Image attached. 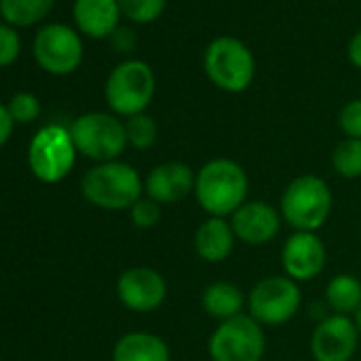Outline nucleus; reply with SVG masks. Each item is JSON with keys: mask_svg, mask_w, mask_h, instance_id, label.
<instances>
[{"mask_svg": "<svg viewBox=\"0 0 361 361\" xmlns=\"http://www.w3.org/2000/svg\"><path fill=\"white\" fill-rule=\"evenodd\" d=\"M359 329L355 319L346 314H329L319 321L310 336V353L314 361H350L357 353Z\"/></svg>", "mask_w": 361, "mask_h": 361, "instance_id": "9b49d317", "label": "nucleus"}, {"mask_svg": "<svg viewBox=\"0 0 361 361\" xmlns=\"http://www.w3.org/2000/svg\"><path fill=\"white\" fill-rule=\"evenodd\" d=\"M73 16L81 32L104 39L119 28L121 9L117 0H75Z\"/></svg>", "mask_w": 361, "mask_h": 361, "instance_id": "f3484780", "label": "nucleus"}, {"mask_svg": "<svg viewBox=\"0 0 361 361\" xmlns=\"http://www.w3.org/2000/svg\"><path fill=\"white\" fill-rule=\"evenodd\" d=\"M68 130L77 151L98 164L115 161L128 147L126 126L109 113H85Z\"/></svg>", "mask_w": 361, "mask_h": 361, "instance_id": "423d86ee", "label": "nucleus"}, {"mask_svg": "<svg viewBox=\"0 0 361 361\" xmlns=\"http://www.w3.org/2000/svg\"><path fill=\"white\" fill-rule=\"evenodd\" d=\"M302 306V291L295 281L274 274L257 281L247 295L249 314L259 325H285Z\"/></svg>", "mask_w": 361, "mask_h": 361, "instance_id": "1a4fd4ad", "label": "nucleus"}, {"mask_svg": "<svg viewBox=\"0 0 361 361\" xmlns=\"http://www.w3.org/2000/svg\"><path fill=\"white\" fill-rule=\"evenodd\" d=\"M334 207V196L319 174H300L281 196V217L295 232H319Z\"/></svg>", "mask_w": 361, "mask_h": 361, "instance_id": "7ed1b4c3", "label": "nucleus"}, {"mask_svg": "<svg viewBox=\"0 0 361 361\" xmlns=\"http://www.w3.org/2000/svg\"><path fill=\"white\" fill-rule=\"evenodd\" d=\"M13 121L18 123H30L41 115V102L35 94L28 92H20L11 98V102L7 104Z\"/></svg>", "mask_w": 361, "mask_h": 361, "instance_id": "393cba45", "label": "nucleus"}, {"mask_svg": "<svg viewBox=\"0 0 361 361\" xmlns=\"http://www.w3.org/2000/svg\"><path fill=\"white\" fill-rule=\"evenodd\" d=\"M22 49L20 35L9 24H0V66H11Z\"/></svg>", "mask_w": 361, "mask_h": 361, "instance_id": "bb28decb", "label": "nucleus"}, {"mask_svg": "<svg viewBox=\"0 0 361 361\" xmlns=\"http://www.w3.org/2000/svg\"><path fill=\"white\" fill-rule=\"evenodd\" d=\"M325 302L334 314H355L361 306V281L353 274H336L325 287Z\"/></svg>", "mask_w": 361, "mask_h": 361, "instance_id": "aec40b11", "label": "nucleus"}, {"mask_svg": "<svg viewBox=\"0 0 361 361\" xmlns=\"http://www.w3.org/2000/svg\"><path fill=\"white\" fill-rule=\"evenodd\" d=\"M85 200L102 211H130L145 194V180L126 161H104L90 168L81 180Z\"/></svg>", "mask_w": 361, "mask_h": 361, "instance_id": "f03ea898", "label": "nucleus"}, {"mask_svg": "<svg viewBox=\"0 0 361 361\" xmlns=\"http://www.w3.org/2000/svg\"><path fill=\"white\" fill-rule=\"evenodd\" d=\"M266 353V334L249 312L221 321L209 338L213 361H262Z\"/></svg>", "mask_w": 361, "mask_h": 361, "instance_id": "0eeeda50", "label": "nucleus"}, {"mask_svg": "<svg viewBox=\"0 0 361 361\" xmlns=\"http://www.w3.org/2000/svg\"><path fill=\"white\" fill-rule=\"evenodd\" d=\"M348 58H350L353 66L361 68V30L348 43Z\"/></svg>", "mask_w": 361, "mask_h": 361, "instance_id": "7c9ffc66", "label": "nucleus"}, {"mask_svg": "<svg viewBox=\"0 0 361 361\" xmlns=\"http://www.w3.org/2000/svg\"><path fill=\"white\" fill-rule=\"evenodd\" d=\"M106 104L121 117L145 113L155 96V75L149 64L128 60L113 68L104 85Z\"/></svg>", "mask_w": 361, "mask_h": 361, "instance_id": "20e7f679", "label": "nucleus"}, {"mask_svg": "<svg viewBox=\"0 0 361 361\" xmlns=\"http://www.w3.org/2000/svg\"><path fill=\"white\" fill-rule=\"evenodd\" d=\"M13 117H11V113H9V109L5 106V104H0V147H3L9 138H11V134H13Z\"/></svg>", "mask_w": 361, "mask_h": 361, "instance_id": "c85d7f7f", "label": "nucleus"}, {"mask_svg": "<svg viewBox=\"0 0 361 361\" xmlns=\"http://www.w3.org/2000/svg\"><path fill=\"white\" fill-rule=\"evenodd\" d=\"M35 58L51 75H71L83 60V43L71 26L49 24L35 39Z\"/></svg>", "mask_w": 361, "mask_h": 361, "instance_id": "9d476101", "label": "nucleus"}, {"mask_svg": "<svg viewBox=\"0 0 361 361\" xmlns=\"http://www.w3.org/2000/svg\"><path fill=\"white\" fill-rule=\"evenodd\" d=\"M113 361H172V355L164 338L151 331H130L115 342Z\"/></svg>", "mask_w": 361, "mask_h": 361, "instance_id": "a211bd4d", "label": "nucleus"}, {"mask_svg": "<svg viewBox=\"0 0 361 361\" xmlns=\"http://www.w3.org/2000/svg\"><path fill=\"white\" fill-rule=\"evenodd\" d=\"M168 295L164 276L149 266H134L119 274L117 298L132 312H153Z\"/></svg>", "mask_w": 361, "mask_h": 361, "instance_id": "f8f14e48", "label": "nucleus"}, {"mask_svg": "<svg viewBox=\"0 0 361 361\" xmlns=\"http://www.w3.org/2000/svg\"><path fill=\"white\" fill-rule=\"evenodd\" d=\"M113 45H115V49H119V51H130L132 47H134V32H130V30H126V28H117L113 35Z\"/></svg>", "mask_w": 361, "mask_h": 361, "instance_id": "c756f323", "label": "nucleus"}, {"mask_svg": "<svg viewBox=\"0 0 361 361\" xmlns=\"http://www.w3.org/2000/svg\"><path fill=\"white\" fill-rule=\"evenodd\" d=\"M54 7V0H0V16L9 26H32Z\"/></svg>", "mask_w": 361, "mask_h": 361, "instance_id": "412c9836", "label": "nucleus"}, {"mask_svg": "<svg viewBox=\"0 0 361 361\" xmlns=\"http://www.w3.org/2000/svg\"><path fill=\"white\" fill-rule=\"evenodd\" d=\"M338 126L346 134V138L361 140V100H350L342 106L338 115Z\"/></svg>", "mask_w": 361, "mask_h": 361, "instance_id": "cd10ccee", "label": "nucleus"}, {"mask_svg": "<svg viewBox=\"0 0 361 361\" xmlns=\"http://www.w3.org/2000/svg\"><path fill=\"white\" fill-rule=\"evenodd\" d=\"M130 219L138 230H151L161 219V207L145 196L130 209Z\"/></svg>", "mask_w": 361, "mask_h": 361, "instance_id": "a878e982", "label": "nucleus"}, {"mask_svg": "<svg viewBox=\"0 0 361 361\" xmlns=\"http://www.w3.org/2000/svg\"><path fill=\"white\" fill-rule=\"evenodd\" d=\"M331 168L342 178H359L361 176V140L344 138L331 151Z\"/></svg>", "mask_w": 361, "mask_h": 361, "instance_id": "4be33fe9", "label": "nucleus"}, {"mask_svg": "<svg viewBox=\"0 0 361 361\" xmlns=\"http://www.w3.org/2000/svg\"><path fill=\"white\" fill-rule=\"evenodd\" d=\"M77 147L71 130L62 126H45L39 130L28 149V164L43 183H60L68 176L77 159Z\"/></svg>", "mask_w": 361, "mask_h": 361, "instance_id": "6e6552de", "label": "nucleus"}, {"mask_svg": "<svg viewBox=\"0 0 361 361\" xmlns=\"http://www.w3.org/2000/svg\"><path fill=\"white\" fill-rule=\"evenodd\" d=\"M236 245V234L232 224L224 217H209L202 221L194 234V249L196 255L207 264H221L226 262Z\"/></svg>", "mask_w": 361, "mask_h": 361, "instance_id": "dca6fc26", "label": "nucleus"}, {"mask_svg": "<svg viewBox=\"0 0 361 361\" xmlns=\"http://www.w3.org/2000/svg\"><path fill=\"white\" fill-rule=\"evenodd\" d=\"M196 172L183 161H164L155 166L145 178V194L153 202L174 204L194 194Z\"/></svg>", "mask_w": 361, "mask_h": 361, "instance_id": "2eb2a0df", "label": "nucleus"}, {"mask_svg": "<svg viewBox=\"0 0 361 361\" xmlns=\"http://www.w3.org/2000/svg\"><path fill=\"white\" fill-rule=\"evenodd\" d=\"M123 126H126V136H128L130 147L145 151V149L155 145V140H157V123L147 113L128 117V121Z\"/></svg>", "mask_w": 361, "mask_h": 361, "instance_id": "5701e85b", "label": "nucleus"}, {"mask_svg": "<svg viewBox=\"0 0 361 361\" xmlns=\"http://www.w3.org/2000/svg\"><path fill=\"white\" fill-rule=\"evenodd\" d=\"M353 319H355V325H357V329H359V336H361V306L357 308V312L353 314Z\"/></svg>", "mask_w": 361, "mask_h": 361, "instance_id": "2f4dec72", "label": "nucleus"}, {"mask_svg": "<svg viewBox=\"0 0 361 361\" xmlns=\"http://www.w3.org/2000/svg\"><path fill=\"white\" fill-rule=\"evenodd\" d=\"M230 224L236 234V240L249 247H264V245H270L279 236L283 217H281V211H276L270 202L247 200L230 217Z\"/></svg>", "mask_w": 361, "mask_h": 361, "instance_id": "4468645a", "label": "nucleus"}, {"mask_svg": "<svg viewBox=\"0 0 361 361\" xmlns=\"http://www.w3.org/2000/svg\"><path fill=\"white\" fill-rule=\"evenodd\" d=\"M200 302H202L204 312L221 323V321L243 314L247 298L238 285H234L230 281H215L209 287H204Z\"/></svg>", "mask_w": 361, "mask_h": 361, "instance_id": "6ab92c4d", "label": "nucleus"}, {"mask_svg": "<svg viewBox=\"0 0 361 361\" xmlns=\"http://www.w3.org/2000/svg\"><path fill=\"white\" fill-rule=\"evenodd\" d=\"M327 264V251L317 232H293L281 249V266L285 276L295 283L317 279Z\"/></svg>", "mask_w": 361, "mask_h": 361, "instance_id": "ddd939ff", "label": "nucleus"}, {"mask_svg": "<svg viewBox=\"0 0 361 361\" xmlns=\"http://www.w3.org/2000/svg\"><path fill=\"white\" fill-rule=\"evenodd\" d=\"M194 196L209 217H232L249 196L247 170L230 157L209 159L196 172Z\"/></svg>", "mask_w": 361, "mask_h": 361, "instance_id": "f257e3e1", "label": "nucleus"}, {"mask_svg": "<svg viewBox=\"0 0 361 361\" xmlns=\"http://www.w3.org/2000/svg\"><path fill=\"white\" fill-rule=\"evenodd\" d=\"M117 3L121 13L136 24H149L166 9V0H117Z\"/></svg>", "mask_w": 361, "mask_h": 361, "instance_id": "b1692460", "label": "nucleus"}, {"mask_svg": "<svg viewBox=\"0 0 361 361\" xmlns=\"http://www.w3.org/2000/svg\"><path fill=\"white\" fill-rule=\"evenodd\" d=\"M207 77L224 92H245L255 77V60L249 47L234 37L215 39L204 51Z\"/></svg>", "mask_w": 361, "mask_h": 361, "instance_id": "39448f33", "label": "nucleus"}]
</instances>
